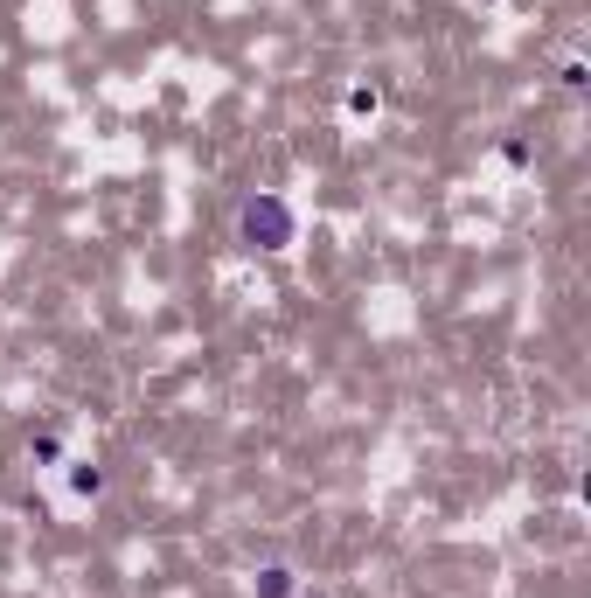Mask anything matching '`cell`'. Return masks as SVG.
<instances>
[{
	"label": "cell",
	"instance_id": "6da1fadb",
	"mask_svg": "<svg viewBox=\"0 0 591 598\" xmlns=\"http://www.w3.org/2000/svg\"><path fill=\"white\" fill-rule=\"evenodd\" d=\"M244 237H265L258 251H286V237H293V216H286L279 202H251V209H244Z\"/></svg>",
	"mask_w": 591,
	"mask_h": 598
},
{
	"label": "cell",
	"instance_id": "7a4b0ae2",
	"mask_svg": "<svg viewBox=\"0 0 591 598\" xmlns=\"http://www.w3.org/2000/svg\"><path fill=\"white\" fill-rule=\"evenodd\" d=\"M258 598H293V571H286V564L258 571Z\"/></svg>",
	"mask_w": 591,
	"mask_h": 598
}]
</instances>
